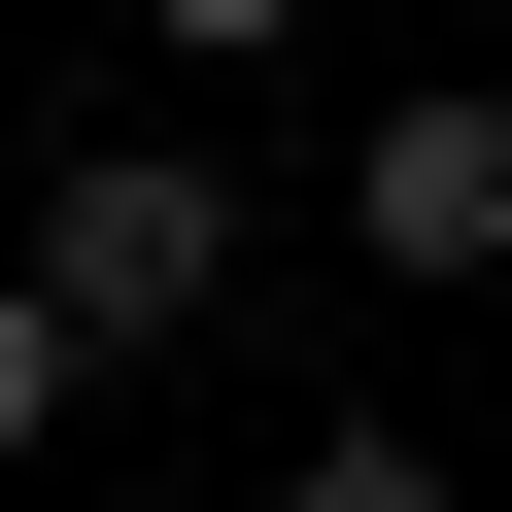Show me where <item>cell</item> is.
Wrapping results in <instances>:
<instances>
[{
  "instance_id": "obj_1",
  "label": "cell",
  "mask_w": 512,
  "mask_h": 512,
  "mask_svg": "<svg viewBox=\"0 0 512 512\" xmlns=\"http://www.w3.org/2000/svg\"><path fill=\"white\" fill-rule=\"evenodd\" d=\"M35 274H69V342H103V376H137V342H205V308H239V171H205V137H69Z\"/></svg>"
},
{
  "instance_id": "obj_3",
  "label": "cell",
  "mask_w": 512,
  "mask_h": 512,
  "mask_svg": "<svg viewBox=\"0 0 512 512\" xmlns=\"http://www.w3.org/2000/svg\"><path fill=\"white\" fill-rule=\"evenodd\" d=\"M69 376H103V342H69V274L0 239V444H69Z\"/></svg>"
},
{
  "instance_id": "obj_2",
  "label": "cell",
  "mask_w": 512,
  "mask_h": 512,
  "mask_svg": "<svg viewBox=\"0 0 512 512\" xmlns=\"http://www.w3.org/2000/svg\"><path fill=\"white\" fill-rule=\"evenodd\" d=\"M342 274H512V103H478V69H410V103L342 137Z\"/></svg>"
},
{
  "instance_id": "obj_4",
  "label": "cell",
  "mask_w": 512,
  "mask_h": 512,
  "mask_svg": "<svg viewBox=\"0 0 512 512\" xmlns=\"http://www.w3.org/2000/svg\"><path fill=\"white\" fill-rule=\"evenodd\" d=\"M274 512H444V444H410V410H342V444H308Z\"/></svg>"
},
{
  "instance_id": "obj_5",
  "label": "cell",
  "mask_w": 512,
  "mask_h": 512,
  "mask_svg": "<svg viewBox=\"0 0 512 512\" xmlns=\"http://www.w3.org/2000/svg\"><path fill=\"white\" fill-rule=\"evenodd\" d=\"M137 35H171V69H274V35H342V0H137Z\"/></svg>"
}]
</instances>
